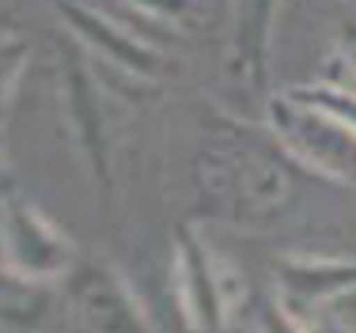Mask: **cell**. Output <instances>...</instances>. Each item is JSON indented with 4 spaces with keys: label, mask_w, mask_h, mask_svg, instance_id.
Here are the masks:
<instances>
[{
    "label": "cell",
    "mask_w": 356,
    "mask_h": 333,
    "mask_svg": "<svg viewBox=\"0 0 356 333\" xmlns=\"http://www.w3.org/2000/svg\"><path fill=\"white\" fill-rule=\"evenodd\" d=\"M61 88H65V110H69V125H72L76 144H80L91 174L99 178V186H110V148H106L103 106H99L103 99H99L88 68H83L80 61H69Z\"/></svg>",
    "instance_id": "52a82bcc"
},
{
    "label": "cell",
    "mask_w": 356,
    "mask_h": 333,
    "mask_svg": "<svg viewBox=\"0 0 356 333\" xmlns=\"http://www.w3.org/2000/svg\"><path fill=\"white\" fill-rule=\"evenodd\" d=\"M61 19L72 27V34L80 42H88L91 49L106 57V61L122 65L125 72L133 76H156L163 68V57L156 54L152 46H144L137 34L122 31L118 23H110L106 15L91 12V8L76 4V0H61Z\"/></svg>",
    "instance_id": "8992f818"
},
{
    "label": "cell",
    "mask_w": 356,
    "mask_h": 333,
    "mask_svg": "<svg viewBox=\"0 0 356 333\" xmlns=\"http://www.w3.org/2000/svg\"><path fill=\"white\" fill-rule=\"evenodd\" d=\"M296 99H307L315 102V106L330 110V114H337L345 125L356 133V91L353 88H341V83L334 80H318V83H300V88H288Z\"/></svg>",
    "instance_id": "30bf717a"
},
{
    "label": "cell",
    "mask_w": 356,
    "mask_h": 333,
    "mask_svg": "<svg viewBox=\"0 0 356 333\" xmlns=\"http://www.w3.org/2000/svg\"><path fill=\"white\" fill-rule=\"evenodd\" d=\"M261 333H303V330L296 326V318L277 303V307H269V311L261 314Z\"/></svg>",
    "instance_id": "9a60e30c"
},
{
    "label": "cell",
    "mask_w": 356,
    "mask_h": 333,
    "mask_svg": "<svg viewBox=\"0 0 356 333\" xmlns=\"http://www.w3.org/2000/svg\"><path fill=\"white\" fill-rule=\"evenodd\" d=\"M27 42L19 38H0V117L8 114V99L15 91V80H19L23 65H27Z\"/></svg>",
    "instance_id": "8fae6325"
},
{
    "label": "cell",
    "mask_w": 356,
    "mask_h": 333,
    "mask_svg": "<svg viewBox=\"0 0 356 333\" xmlns=\"http://www.w3.org/2000/svg\"><path fill=\"white\" fill-rule=\"evenodd\" d=\"M42 280H31L15 269H0V322L15 330H27L42 322L46 314V292H42Z\"/></svg>",
    "instance_id": "9c48e42d"
},
{
    "label": "cell",
    "mask_w": 356,
    "mask_h": 333,
    "mask_svg": "<svg viewBox=\"0 0 356 333\" xmlns=\"http://www.w3.org/2000/svg\"><path fill=\"white\" fill-rule=\"evenodd\" d=\"M269 122H273L277 140L300 163L334 182L356 186V133L337 114L284 91L269 102Z\"/></svg>",
    "instance_id": "6da1fadb"
},
{
    "label": "cell",
    "mask_w": 356,
    "mask_h": 333,
    "mask_svg": "<svg viewBox=\"0 0 356 333\" xmlns=\"http://www.w3.org/2000/svg\"><path fill=\"white\" fill-rule=\"evenodd\" d=\"M69 303L83 333H156L122 273L106 261L72 266Z\"/></svg>",
    "instance_id": "277c9868"
},
{
    "label": "cell",
    "mask_w": 356,
    "mask_h": 333,
    "mask_svg": "<svg viewBox=\"0 0 356 333\" xmlns=\"http://www.w3.org/2000/svg\"><path fill=\"white\" fill-rule=\"evenodd\" d=\"M0 254L8 269L42 284L72 273V243L23 197H8L0 209Z\"/></svg>",
    "instance_id": "3957f363"
},
{
    "label": "cell",
    "mask_w": 356,
    "mask_h": 333,
    "mask_svg": "<svg viewBox=\"0 0 356 333\" xmlns=\"http://www.w3.org/2000/svg\"><path fill=\"white\" fill-rule=\"evenodd\" d=\"M129 4H137L140 12L159 15V19H182L193 8V0H129Z\"/></svg>",
    "instance_id": "5bb4252c"
},
{
    "label": "cell",
    "mask_w": 356,
    "mask_h": 333,
    "mask_svg": "<svg viewBox=\"0 0 356 333\" xmlns=\"http://www.w3.org/2000/svg\"><path fill=\"white\" fill-rule=\"evenodd\" d=\"M284 307H330L356 292V258H281L273 266Z\"/></svg>",
    "instance_id": "5b68a950"
},
{
    "label": "cell",
    "mask_w": 356,
    "mask_h": 333,
    "mask_svg": "<svg viewBox=\"0 0 356 333\" xmlns=\"http://www.w3.org/2000/svg\"><path fill=\"white\" fill-rule=\"evenodd\" d=\"M337 68H341L345 76H341V80H334V83L356 91V19H349L341 27V38H337Z\"/></svg>",
    "instance_id": "4fadbf2b"
},
{
    "label": "cell",
    "mask_w": 356,
    "mask_h": 333,
    "mask_svg": "<svg viewBox=\"0 0 356 333\" xmlns=\"http://www.w3.org/2000/svg\"><path fill=\"white\" fill-rule=\"evenodd\" d=\"M281 0H235V34H232V61L235 72L250 83L266 80L269 49H273V27Z\"/></svg>",
    "instance_id": "ba28073f"
},
{
    "label": "cell",
    "mask_w": 356,
    "mask_h": 333,
    "mask_svg": "<svg viewBox=\"0 0 356 333\" xmlns=\"http://www.w3.org/2000/svg\"><path fill=\"white\" fill-rule=\"evenodd\" d=\"M281 303V300H277ZM284 307V303H281ZM288 314L296 318V326L303 333H353V326L345 318H337L330 307H284Z\"/></svg>",
    "instance_id": "7c38bea8"
},
{
    "label": "cell",
    "mask_w": 356,
    "mask_h": 333,
    "mask_svg": "<svg viewBox=\"0 0 356 333\" xmlns=\"http://www.w3.org/2000/svg\"><path fill=\"white\" fill-rule=\"evenodd\" d=\"M175 277L186 318L201 333H216L227 311H235V303L243 300V277L220 254L209 250L190 227L175 232Z\"/></svg>",
    "instance_id": "7a4b0ae2"
}]
</instances>
